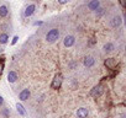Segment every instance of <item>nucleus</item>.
<instances>
[{
    "mask_svg": "<svg viewBox=\"0 0 126 118\" xmlns=\"http://www.w3.org/2000/svg\"><path fill=\"white\" fill-rule=\"evenodd\" d=\"M119 1H120L121 6H122V8H125V0H119Z\"/></svg>",
    "mask_w": 126,
    "mask_h": 118,
    "instance_id": "obj_26",
    "label": "nucleus"
},
{
    "mask_svg": "<svg viewBox=\"0 0 126 118\" xmlns=\"http://www.w3.org/2000/svg\"><path fill=\"white\" fill-rule=\"evenodd\" d=\"M3 71H4V62L0 63V75L3 74Z\"/></svg>",
    "mask_w": 126,
    "mask_h": 118,
    "instance_id": "obj_21",
    "label": "nucleus"
},
{
    "mask_svg": "<svg viewBox=\"0 0 126 118\" xmlns=\"http://www.w3.org/2000/svg\"><path fill=\"white\" fill-rule=\"evenodd\" d=\"M16 109H17V113H19L20 116H22V117H24V116H26V113H27V112H26V109H25V107H24V106H22V103H20V102H17V103H16Z\"/></svg>",
    "mask_w": 126,
    "mask_h": 118,
    "instance_id": "obj_14",
    "label": "nucleus"
},
{
    "mask_svg": "<svg viewBox=\"0 0 126 118\" xmlns=\"http://www.w3.org/2000/svg\"><path fill=\"white\" fill-rule=\"evenodd\" d=\"M77 86H78V81L76 80V79H73V80H71V89H77Z\"/></svg>",
    "mask_w": 126,
    "mask_h": 118,
    "instance_id": "obj_19",
    "label": "nucleus"
},
{
    "mask_svg": "<svg viewBox=\"0 0 126 118\" xmlns=\"http://www.w3.org/2000/svg\"><path fill=\"white\" fill-rule=\"evenodd\" d=\"M87 6H88V9L90 11H95L96 9L100 8V0H90Z\"/></svg>",
    "mask_w": 126,
    "mask_h": 118,
    "instance_id": "obj_9",
    "label": "nucleus"
},
{
    "mask_svg": "<svg viewBox=\"0 0 126 118\" xmlns=\"http://www.w3.org/2000/svg\"><path fill=\"white\" fill-rule=\"evenodd\" d=\"M114 49H115V44H114V43H111V42L105 43V44H104V47H103L104 53H111Z\"/></svg>",
    "mask_w": 126,
    "mask_h": 118,
    "instance_id": "obj_13",
    "label": "nucleus"
},
{
    "mask_svg": "<svg viewBox=\"0 0 126 118\" xmlns=\"http://www.w3.org/2000/svg\"><path fill=\"white\" fill-rule=\"evenodd\" d=\"M4 105V98H3V96L0 95V106H3Z\"/></svg>",
    "mask_w": 126,
    "mask_h": 118,
    "instance_id": "obj_25",
    "label": "nucleus"
},
{
    "mask_svg": "<svg viewBox=\"0 0 126 118\" xmlns=\"http://www.w3.org/2000/svg\"><path fill=\"white\" fill-rule=\"evenodd\" d=\"M103 92H104V86L101 84H98L96 86H94L90 90V96L94 97V98H96V97H100L103 95Z\"/></svg>",
    "mask_w": 126,
    "mask_h": 118,
    "instance_id": "obj_3",
    "label": "nucleus"
},
{
    "mask_svg": "<svg viewBox=\"0 0 126 118\" xmlns=\"http://www.w3.org/2000/svg\"><path fill=\"white\" fill-rule=\"evenodd\" d=\"M63 44L67 48H71L76 44V37L73 35H67L64 38H63Z\"/></svg>",
    "mask_w": 126,
    "mask_h": 118,
    "instance_id": "obj_4",
    "label": "nucleus"
},
{
    "mask_svg": "<svg viewBox=\"0 0 126 118\" xmlns=\"http://www.w3.org/2000/svg\"><path fill=\"white\" fill-rule=\"evenodd\" d=\"M121 118H125V114H122V116H121Z\"/></svg>",
    "mask_w": 126,
    "mask_h": 118,
    "instance_id": "obj_27",
    "label": "nucleus"
},
{
    "mask_svg": "<svg viewBox=\"0 0 126 118\" xmlns=\"http://www.w3.org/2000/svg\"><path fill=\"white\" fill-rule=\"evenodd\" d=\"M30 96H31V92H30L29 89H24V90L19 94V98H20V101H27V100L30 98Z\"/></svg>",
    "mask_w": 126,
    "mask_h": 118,
    "instance_id": "obj_10",
    "label": "nucleus"
},
{
    "mask_svg": "<svg viewBox=\"0 0 126 118\" xmlns=\"http://www.w3.org/2000/svg\"><path fill=\"white\" fill-rule=\"evenodd\" d=\"M71 0H58V3L61 4V5H64V4H67V3H69Z\"/></svg>",
    "mask_w": 126,
    "mask_h": 118,
    "instance_id": "obj_20",
    "label": "nucleus"
},
{
    "mask_svg": "<svg viewBox=\"0 0 126 118\" xmlns=\"http://www.w3.org/2000/svg\"><path fill=\"white\" fill-rule=\"evenodd\" d=\"M62 83H63V76H62V74H56L54 75V78H53V80H52V83H51V89H53V90H57V89H59L61 86H62Z\"/></svg>",
    "mask_w": 126,
    "mask_h": 118,
    "instance_id": "obj_2",
    "label": "nucleus"
},
{
    "mask_svg": "<svg viewBox=\"0 0 126 118\" xmlns=\"http://www.w3.org/2000/svg\"><path fill=\"white\" fill-rule=\"evenodd\" d=\"M9 114H10V109H9L8 107L3 108V111H1V116H3V118H8Z\"/></svg>",
    "mask_w": 126,
    "mask_h": 118,
    "instance_id": "obj_18",
    "label": "nucleus"
},
{
    "mask_svg": "<svg viewBox=\"0 0 126 118\" xmlns=\"http://www.w3.org/2000/svg\"><path fill=\"white\" fill-rule=\"evenodd\" d=\"M74 67H77V62H72V63H69V68H71V69H74Z\"/></svg>",
    "mask_w": 126,
    "mask_h": 118,
    "instance_id": "obj_23",
    "label": "nucleus"
},
{
    "mask_svg": "<svg viewBox=\"0 0 126 118\" xmlns=\"http://www.w3.org/2000/svg\"><path fill=\"white\" fill-rule=\"evenodd\" d=\"M88 114H89V112H88V109L84 108V107H80V108L77 109V117H78V118H87Z\"/></svg>",
    "mask_w": 126,
    "mask_h": 118,
    "instance_id": "obj_12",
    "label": "nucleus"
},
{
    "mask_svg": "<svg viewBox=\"0 0 126 118\" xmlns=\"http://www.w3.org/2000/svg\"><path fill=\"white\" fill-rule=\"evenodd\" d=\"M35 11H36V5L35 4H30V5L26 6V9L24 11V16L25 17H30V16H32L35 14Z\"/></svg>",
    "mask_w": 126,
    "mask_h": 118,
    "instance_id": "obj_6",
    "label": "nucleus"
},
{
    "mask_svg": "<svg viewBox=\"0 0 126 118\" xmlns=\"http://www.w3.org/2000/svg\"><path fill=\"white\" fill-rule=\"evenodd\" d=\"M17 79H19V75H17V73H16V71H14V70L9 71V74H8V81H9L10 84L16 83V81H17Z\"/></svg>",
    "mask_w": 126,
    "mask_h": 118,
    "instance_id": "obj_11",
    "label": "nucleus"
},
{
    "mask_svg": "<svg viewBox=\"0 0 126 118\" xmlns=\"http://www.w3.org/2000/svg\"><path fill=\"white\" fill-rule=\"evenodd\" d=\"M9 15V8L6 5H0V17H6Z\"/></svg>",
    "mask_w": 126,
    "mask_h": 118,
    "instance_id": "obj_15",
    "label": "nucleus"
},
{
    "mask_svg": "<svg viewBox=\"0 0 126 118\" xmlns=\"http://www.w3.org/2000/svg\"><path fill=\"white\" fill-rule=\"evenodd\" d=\"M8 42H9V35L8 33L0 35V44H6Z\"/></svg>",
    "mask_w": 126,
    "mask_h": 118,
    "instance_id": "obj_16",
    "label": "nucleus"
},
{
    "mask_svg": "<svg viewBox=\"0 0 126 118\" xmlns=\"http://www.w3.org/2000/svg\"><path fill=\"white\" fill-rule=\"evenodd\" d=\"M17 41H19V37H17V36H15V37L13 38V42H11V44H13V46H14V44H16V42H17Z\"/></svg>",
    "mask_w": 126,
    "mask_h": 118,
    "instance_id": "obj_22",
    "label": "nucleus"
},
{
    "mask_svg": "<svg viewBox=\"0 0 126 118\" xmlns=\"http://www.w3.org/2000/svg\"><path fill=\"white\" fill-rule=\"evenodd\" d=\"M94 12H95V16H96V17H101V16L105 14V9H103V8L100 6V8H99V9H96Z\"/></svg>",
    "mask_w": 126,
    "mask_h": 118,
    "instance_id": "obj_17",
    "label": "nucleus"
},
{
    "mask_svg": "<svg viewBox=\"0 0 126 118\" xmlns=\"http://www.w3.org/2000/svg\"><path fill=\"white\" fill-rule=\"evenodd\" d=\"M83 64H84V67H87V68H92V67H94V64H95V59H94V57H92V55H87V57L84 58V60H83Z\"/></svg>",
    "mask_w": 126,
    "mask_h": 118,
    "instance_id": "obj_8",
    "label": "nucleus"
},
{
    "mask_svg": "<svg viewBox=\"0 0 126 118\" xmlns=\"http://www.w3.org/2000/svg\"><path fill=\"white\" fill-rule=\"evenodd\" d=\"M121 25H122V19H121V16L116 15V16H112V17H111V20H110V26H111L112 28H119Z\"/></svg>",
    "mask_w": 126,
    "mask_h": 118,
    "instance_id": "obj_5",
    "label": "nucleus"
},
{
    "mask_svg": "<svg viewBox=\"0 0 126 118\" xmlns=\"http://www.w3.org/2000/svg\"><path fill=\"white\" fill-rule=\"evenodd\" d=\"M59 38V30L58 28H51L46 33V42L47 43H54Z\"/></svg>",
    "mask_w": 126,
    "mask_h": 118,
    "instance_id": "obj_1",
    "label": "nucleus"
},
{
    "mask_svg": "<svg viewBox=\"0 0 126 118\" xmlns=\"http://www.w3.org/2000/svg\"><path fill=\"white\" fill-rule=\"evenodd\" d=\"M104 64H105V67L108 69H115L116 65H117V60L115 58H108V59H105Z\"/></svg>",
    "mask_w": 126,
    "mask_h": 118,
    "instance_id": "obj_7",
    "label": "nucleus"
},
{
    "mask_svg": "<svg viewBox=\"0 0 126 118\" xmlns=\"http://www.w3.org/2000/svg\"><path fill=\"white\" fill-rule=\"evenodd\" d=\"M42 24H43V22H42V21H36V22H35V24H33V25H35V26H41V25H42Z\"/></svg>",
    "mask_w": 126,
    "mask_h": 118,
    "instance_id": "obj_24",
    "label": "nucleus"
}]
</instances>
